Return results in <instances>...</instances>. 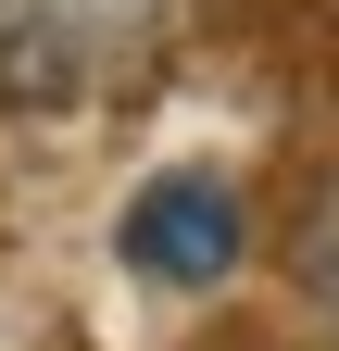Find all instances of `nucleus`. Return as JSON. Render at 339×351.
<instances>
[{
	"mask_svg": "<svg viewBox=\"0 0 339 351\" xmlns=\"http://www.w3.org/2000/svg\"><path fill=\"white\" fill-rule=\"evenodd\" d=\"M113 251L139 263V276H163V289H214V276H239V251H251V213H239V189L226 176H151L139 201H126V226H113Z\"/></svg>",
	"mask_w": 339,
	"mask_h": 351,
	"instance_id": "2",
	"label": "nucleus"
},
{
	"mask_svg": "<svg viewBox=\"0 0 339 351\" xmlns=\"http://www.w3.org/2000/svg\"><path fill=\"white\" fill-rule=\"evenodd\" d=\"M289 263H302V301H314V314L339 326V189L302 213V251H289Z\"/></svg>",
	"mask_w": 339,
	"mask_h": 351,
	"instance_id": "3",
	"label": "nucleus"
},
{
	"mask_svg": "<svg viewBox=\"0 0 339 351\" xmlns=\"http://www.w3.org/2000/svg\"><path fill=\"white\" fill-rule=\"evenodd\" d=\"M176 38V0H0V113H89Z\"/></svg>",
	"mask_w": 339,
	"mask_h": 351,
	"instance_id": "1",
	"label": "nucleus"
}]
</instances>
